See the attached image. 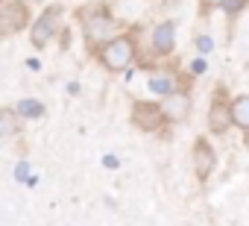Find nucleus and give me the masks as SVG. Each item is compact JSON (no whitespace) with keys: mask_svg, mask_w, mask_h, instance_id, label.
Wrapping results in <instances>:
<instances>
[{"mask_svg":"<svg viewBox=\"0 0 249 226\" xmlns=\"http://www.w3.org/2000/svg\"><path fill=\"white\" fill-rule=\"evenodd\" d=\"M33 173H30V162H18L15 165V170H12V179L15 182H21V185H27V179H30Z\"/></svg>","mask_w":249,"mask_h":226,"instance_id":"obj_15","label":"nucleus"},{"mask_svg":"<svg viewBox=\"0 0 249 226\" xmlns=\"http://www.w3.org/2000/svg\"><path fill=\"white\" fill-rule=\"evenodd\" d=\"M15 112L21 115V121H41L47 115V106L36 97H24V100L15 103Z\"/></svg>","mask_w":249,"mask_h":226,"instance_id":"obj_10","label":"nucleus"},{"mask_svg":"<svg viewBox=\"0 0 249 226\" xmlns=\"http://www.w3.org/2000/svg\"><path fill=\"white\" fill-rule=\"evenodd\" d=\"M246 6H249V0H223V6H220V9H223L229 18H234V15H240Z\"/></svg>","mask_w":249,"mask_h":226,"instance_id":"obj_14","label":"nucleus"},{"mask_svg":"<svg viewBox=\"0 0 249 226\" xmlns=\"http://www.w3.org/2000/svg\"><path fill=\"white\" fill-rule=\"evenodd\" d=\"M21 132V115L15 109H0V138H9Z\"/></svg>","mask_w":249,"mask_h":226,"instance_id":"obj_13","label":"nucleus"},{"mask_svg":"<svg viewBox=\"0 0 249 226\" xmlns=\"http://www.w3.org/2000/svg\"><path fill=\"white\" fill-rule=\"evenodd\" d=\"M135 56H138V41H135V36H114V38H108L106 44L97 47L100 65H103L106 71H111V74H120V71L132 68Z\"/></svg>","mask_w":249,"mask_h":226,"instance_id":"obj_1","label":"nucleus"},{"mask_svg":"<svg viewBox=\"0 0 249 226\" xmlns=\"http://www.w3.org/2000/svg\"><path fill=\"white\" fill-rule=\"evenodd\" d=\"M27 68H30V71H38V68H41V62H38V59H27Z\"/></svg>","mask_w":249,"mask_h":226,"instance_id":"obj_21","label":"nucleus"},{"mask_svg":"<svg viewBox=\"0 0 249 226\" xmlns=\"http://www.w3.org/2000/svg\"><path fill=\"white\" fill-rule=\"evenodd\" d=\"M59 27H62V6H47L30 27V44L36 50H44L47 41L59 36Z\"/></svg>","mask_w":249,"mask_h":226,"instance_id":"obj_3","label":"nucleus"},{"mask_svg":"<svg viewBox=\"0 0 249 226\" xmlns=\"http://www.w3.org/2000/svg\"><path fill=\"white\" fill-rule=\"evenodd\" d=\"M173 47H176V24L161 21L150 36V50H153V56H170Z\"/></svg>","mask_w":249,"mask_h":226,"instance_id":"obj_9","label":"nucleus"},{"mask_svg":"<svg viewBox=\"0 0 249 226\" xmlns=\"http://www.w3.org/2000/svg\"><path fill=\"white\" fill-rule=\"evenodd\" d=\"M194 44H196V53H199V56H208V53L214 50V38H211V36H196Z\"/></svg>","mask_w":249,"mask_h":226,"instance_id":"obj_16","label":"nucleus"},{"mask_svg":"<svg viewBox=\"0 0 249 226\" xmlns=\"http://www.w3.org/2000/svg\"><path fill=\"white\" fill-rule=\"evenodd\" d=\"M231 100H229V91L220 85L214 88V97H211V106H208V130L214 135H226L231 130Z\"/></svg>","mask_w":249,"mask_h":226,"instance_id":"obj_4","label":"nucleus"},{"mask_svg":"<svg viewBox=\"0 0 249 226\" xmlns=\"http://www.w3.org/2000/svg\"><path fill=\"white\" fill-rule=\"evenodd\" d=\"M191 159H194V173H196L199 182H205L214 173V168H217V153H214V147H211L208 138H196L194 141Z\"/></svg>","mask_w":249,"mask_h":226,"instance_id":"obj_8","label":"nucleus"},{"mask_svg":"<svg viewBox=\"0 0 249 226\" xmlns=\"http://www.w3.org/2000/svg\"><path fill=\"white\" fill-rule=\"evenodd\" d=\"M129 121L141 132H159L167 124L164 115H161V106L153 103V100H135L132 103V112H129Z\"/></svg>","mask_w":249,"mask_h":226,"instance_id":"obj_6","label":"nucleus"},{"mask_svg":"<svg viewBox=\"0 0 249 226\" xmlns=\"http://www.w3.org/2000/svg\"><path fill=\"white\" fill-rule=\"evenodd\" d=\"M79 21H82V36H85V41L91 47L106 44L111 38V33H114V24H117L111 18V12L103 9V6H94L88 12H79Z\"/></svg>","mask_w":249,"mask_h":226,"instance_id":"obj_2","label":"nucleus"},{"mask_svg":"<svg viewBox=\"0 0 249 226\" xmlns=\"http://www.w3.org/2000/svg\"><path fill=\"white\" fill-rule=\"evenodd\" d=\"M147 85H150V91H153V94H159V97H167V94H173V91L179 88V79H176L170 71H164V74H153Z\"/></svg>","mask_w":249,"mask_h":226,"instance_id":"obj_12","label":"nucleus"},{"mask_svg":"<svg viewBox=\"0 0 249 226\" xmlns=\"http://www.w3.org/2000/svg\"><path fill=\"white\" fill-rule=\"evenodd\" d=\"M30 27V9L24 0H6L0 3V38L15 36Z\"/></svg>","mask_w":249,"mask_h":226,"instance_id":"obj_5","label":"nucleus"},{"mask_svg":"<svg viewBox=\"0 0 249 226\" xmlns=\"http://www.w3.org/2000/svg\"><path fill=\"white\" fill-rule=\"evenodd\" d=\"M188 71H191V76H202V74L208 71V62H205V56H196V59L188 65Z\"/></svg>","mask_w":249,"mask_h":226,"instance_id":"obj_17","label":"nucleus"},{"mask_svg":"<svg viewBox=\"0 0 249 226\" xmlns=\"http://www.w3.org/2000/svg\"><path fill=\"white\" fill-rule=\"evenodd\" d=\"M199 3H202V15H205V12H211L214 6H223V0H199Z\"/></svg>","mask_w":249,"mask_h":226,"instance_id":"obj_19","label":"nucleus"},{"mask_svg":"<svg viewBox=\"0 0 249 226\" xmlns=\"http://www.w3.org/2000/svg\"><path fill=\"white\" fill-rule=\"evenodd\" d=\"M68 94H73V97L79 94V82H76V79H73V82H68Z\"/></svg>","mask_w":249,"mask_h":226,"instance_id":"obj_20","label":"nucleus"},{"mask_svg":"<svg viewBox=\"0 0 249 226\" xmlns=\"http://www.w3.org/2000/svg\"><path fill=\"white\" fill-rule=\"evenodd\" d=\"M231 124L249 135V94H240L231 100Z\"/></svg>","mask_w":249,"mask_h":226,"instance_id":"obj_11","label":"nucleus"},{"mask_svg":"<svg viewBox=\"0 0 249 226\" xmlns=\"http://www.w3.org/2000/svg\"><path fill=\"white\" fill-rule=\"evenodd\" d=\"M159 106H161V115L167 124H182V121H188L191 109H194V97L188 94V88H176L173 94L161 97Z\"/></svg>","mask_w":249,"mask_h":226,"instance_id":"obj_7","label":"nucleus"},{"mask_svg":"<svg viewBox=\"0 0 249 226\" xmlns=\"http://www.w3.org/2000/svg\"><path fill=\"white\" fill-rule=\"evenodd\" d=\"M103 168H108V170H117V168H120V159L108 153V156H103Z\"/></svg>","mask_w":249,"mask_h":226,"instance_id":"obj_18","label":"nucleus"}]
</instances>
